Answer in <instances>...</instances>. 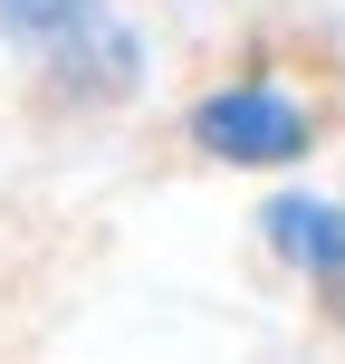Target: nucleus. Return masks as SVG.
<instances>
[{"label":"nucleus","mask_w":345,"mask_h":364,"mask_svg":"<svg viewBox=\"0 0 345 364\" xmlns=\"http://www.w3.org/2000/svg\"><path fill=\"white\" fill-rule=\"evenodd\" d=\"M182 144L221 173H297L327 144V106L278 68H240V77H211L182 106Z\"/></svg>","instance_id":"2"},{"label":"nucleus","mask_w":345,"mask_h":364,"mask_svg":"<svg viewBox=\"0 0 345 364\" xmlns=\"http://www.w3.org/2000/svg\"><path fill=\"white\" fill-rule=\"evenodd\" d=\"M0 48L68 106H134L154 77L144 19L125 0H0Z\"/></svg>","instance_id":"1"}]
</instances>
